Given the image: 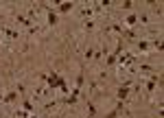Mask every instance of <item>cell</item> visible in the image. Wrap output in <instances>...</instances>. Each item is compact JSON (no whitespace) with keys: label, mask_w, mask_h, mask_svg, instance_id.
Returning a JSON list of instances; mask_svg holds the SVG:
<instances>
[{"label":"cell","mask_w":164,"mask_h":118,"mask_svg":"<svg viewBox=\"0 0 164 118\" xmlns=\"http://www.w3.org/2000/svg\"><path fill=\"white\" fill-rule=\"evenodd\" d=\"M48 20H50V24H55V22H57V15L50 13V15H48Z\"/></svg>","instance_id":"6da1fadb"}]
</instances>
